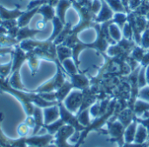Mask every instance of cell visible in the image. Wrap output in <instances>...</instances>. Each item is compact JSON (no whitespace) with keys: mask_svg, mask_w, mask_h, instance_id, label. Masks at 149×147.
Wrapping results in <instances>:
<instances>
[{"mask_svg":"<svg viewBox=\"0 0 149 147\" xmlns=\"http://www.w3.org/2000/svg\"><path fill=\"white\" fill-rule=\"evenodd\" d=\"M28 147H35V146H28Z\"/></svg>","mask_w":149,"mask_h":147,"instance_id":"cell-49","label":"cell"},{"mask_svg":"<svg viewBox=\"0 0 149 147\" xmlns=\"http://www.w3.org/2000/svg\"><path fill=\"white\" fill-rule=\"evenodd\" d=\"M14 51V46L13 47H0V55H5L7 53L11 54Z\"/></svg>","mask_w":149,"mask_h":147,"instance_id":"cell-40","label":"cell"},{"mask_svg":"<svg viewBox=\"0 0 149 147\" xmlns=\"http://www.w3.org/2000/svg\"><path fill=\"white\" fill-rule=\"evenodd\" d=\"M57 58L60 63H62L66 58H72V49L63 44L57 45Z\"/></svg>","mask_w":149,"mask_h":147,"instance_id":"cell-14","label":"cell"},{"mask_svg":"<svg viewBox=\"0 0 149 147\" xmlns=\"http://www.w3.org/2000/svg\"><path fill=\"white\" fill-rule=\"evenodd\" d=\"M52 22H53V26H54V29H53V31H52V34L51 35V37L48 38L49 41H52L53 42V40L58 36V34L62 31L63 28H64V23L58 18V17H54L52 19Z\"/></svg>","mask_w":149,"mask_h":147,"instance_id":"cell-18","label":"cell"},{"mask_svg":"<svg viewBox=\"0 0 149 147\" xmlns=\"http://www.w3.org/2000/svg\"><path fill=\"white\" fill-rule=\"evenodd\" d=\"M149 110V104H146L141 101H137L134 104V112L137 116H141L142 113Z\"/></svg>","mask_w":149,"mask_h":147,"instance_id":"cell-30","label":"cell"},{"mask_svg":"<svg viewBox=\"0 0 149 147\" xmlns=\"http://www.w3.org/2000/svg\"><path fill=\"white\" fill-rule=\"evenodd\" d=\"M113 16V10L110 8L109 5L106 2L102 3L101 10H100L98 17H96V22H106L109 19H111Z\"/></svg>","mask_w":149,"mask_h":147,"instance_id":"cell-13","label":"cell"},{"mask_svg":"<svg viewBox=\"0 0 149 147\" xmlns=\"http://www.w3.org/2000/svg\"><path fill=\"white\" fill-rule=\"evenodd\" d=\"M141 44L143 49H148L149 48V29H147L143 31V35L141 40Z\"/></svg>","mask_w":149,"mask_h":147,"instance_id":"cell-34","label":"cell"},{"mask_svg":"<svg viewBox=\"0 0 149 147\" xmlns=\"http://www.w3.org/2000/svg\"><path fill=\"white\" fill-rule=\"evenodd\" d=\"M75 129L68 125H65L62 126L58 132L54 135V140H55V145L58 147H73L72 146L69 145L67 143V139L73 134Z\"/></svg>","mask_w":149,"mask_h":147,"instance_id":"cell-3","label":"cell"},{"mask_svg":"<svg viewBox=\"0 0 149 147\" xmlns=\"http://www.w3.org/2000/svg\"><path fill=\"white\" fill-rule=\"evenodd\" d=\"M77 118H78L79 122L82 126H84L85 127L90 126V119H89V115H88V109H86V110L82 111L79 114L77 115Z\"/></svg>","mask_w":149,"mask_h":147,"instance_id":"cell-29","label":"cell"},{"mask_svg":"<svg viewBox=\"0 0 149 147\" xmlns=\"http://www.w3.org/2000/svg\"><path fill=\"white\" fill-rule=\"evenodd\" d=\"M11 67H12V60L10 59L8 64H0V78L5 79L10 76L11 73Z\"/></svg>","mask_w":149,"mask_h":147,"instance_id":"cell-26","label":"cell"},{"mask_svg":"<svg viewBox=\"0 0 149 147\" xmlns=\"http://www.w3.org/2000/svg\"><path fill=\"white\" fill-rule=\"evenodd\" d=\"M48 2H49V5H51V6H54V5H56V4H58V0H47Z\"/></svg>","mask_w":149,"mask_h":147,"instance_id":"cell-45","label":"cell"},{"mask_svg":"<svg viewBox=\"0 0 149 147\" xmlns=\"http://www.w3.org/2000/svg\"><path fill=\"white\" fill-rule=\"evenodd\" d=\"M11 60H12V67H11V73L19 71L23 64L26 61V52L20 47L19 44L14 46V51L10 54Z\"/></svg>","mask_w":149,"mask_h":147,"instance_id":"cell-4","label":"cell"},{"mask_svg":"<svg viewBox=\"0 0 149 147\" xmlns=\"http://www.w3.org/2000/svg\"><path fill=\"white\" fill-rule=\"evenodd\" d=\"M110 8L116 12H124V5L121 2V0H106Z\"/></svg>","mask_w":149,"mask_h":147,"instance_id":"cell-27","label":"cell"},{"mask_svg":"<svg viewBox=\"0 0 149 147\" xmlns=\"http://www.w3.org/2000/svg\"><path fill=\"white\" fill-rule=\"evenodd\" d=\"M61 64H62V66H63V68L65 70V72L67 73V75L78 73L79 68L77 67L76 64L74 63V61L71 58L65 59Z\"/></svg>","mask_w":149,"mask_h":147,"instance_id":"cell-16","label":"cell"},{"mask_svg":"<svg viewBox=\"0 0 149 147\" xmlns=\"http://www.w3.org/2000/svg\"><path fill=\"white\" fill-rule=\"evenodd\" d=\"M38 12L41 13L44 16L45 22L54 18V10L51 5H44V6L40 7L38 10Z\"/></svg>","mask_w":149,"mask_h":147,"instance_id":"cell-23","label":"cell"},{"mask_svg":"<svg viewBox=\"0 0 149 147\" xmlns=\"http://www.w3.org/2000/svg\"><path fill=\"white\" fill-rule=\"evenodd\" d=\"M146 79H147V84L149 85V64L146 68Z\"/></svg>","mask_w":149,"mask_h":147,"instance_id":"cell-46","label":"cell"},{"mask_svg":"<svg viewBox=\"0 0 149 147\" xmlns=\"http://www.w3.org/2000/svg\"><path fill=\"white\" fill-rule=\"evenodd\" d=\"M148 133H147V129L144 126H140L138 128L137 132L135 133V137H134V142L136 144H142L145 142L146 139H147Z\"/></svg>","mask_w":149,"mask_h":147,"instance_id":"cell-24","label":"cell"},{"mask_svg":"<svg viewBox=\"0 0 149 147\" xmlns=\"http://www.w3.org/2000/svg\"><path fill=\"white\" fill-rule=\"evenodd\" d=\"M19 31V27L16 26V27H13L10 30H8V32H7V35L13 37V38H16L17 37V32Z\"/></svg>","mask_w":149,"mask_h":147,"instance_id":"cell-39","label":"cell"},{"mask_svg":"<svg viewBox=\"0 0 149 147\" xmlns=\"http://www.w3.org/2000/svg\"><path fill=\"white\" fill-rule=\"evenodd\" d=\"M40 60L41 59L38 56H36L33 51H31L26 52V61H28L29 67L31 71V76H35L38 73Z\"/></svg>","mask_w":149,"mask_h":147,"instance_id":"cell-12","label":"cell"},{"mask_svg":"<svg viewBox=\"0 0 149 147\" xmlns=\"http://www.w3.org/2000/svg\"><path fill=\"white\" fill-rule=\"evenodd\" d=\"M101 7H102V4L100 0H93V2L92 3V10L93 13L98 14L100 12V10H101Z\"/></svg>","mask_w":149,"mask_h":147,"instance_id":"cell-37","label":"cell"},{"mask_svg":"<svg viewBox=\"0 0 149 147\" xmlns=\"http://www.w3.org/2000/svg\"><path fill=\"white\" fill-rule=\"evenodd\" d=\"M72 88H74V87H73L72 82L66 80L60 88H58L57 91H55L57 101L59 103V102H62L63 100H65V98L68 96V94L71 92Z\"/></svg>","mask_w":149,"mask_h":147,"instance_id":"cell-10","label":"cell"},{"mask_svg":"<svg viewBox=\"0 0 149 147\" xmlns=\"http://www.w3.org/2000/svg\"><path fill=\"white\" fill-rule=\"evenodd\" d=\"M147 18L149 20V11L148 12V14H147Z\"/></svg>","mask_w":149,"mask_h":147,"instance_id":"cell-48","label":"cell"},{"mask_svg":"<svg viewBox=\"0 0 149 147\" xmlns=\"http://www.w3.org/2000/svg\"><path fill=\"white\" fill-rule=\"evenodd\" d=\"M46 147H58L56 145H48Z\"/></svg>","mask_w":149,"mask_h":147,"instance_id":"cell-47","label":"cell"},{"mask_svg":"<svg viewBox=\"0 0 149 147\" xmlns=\"http://www.w3.org/2000/svg\"><path fill=\"white\" fill-rule=\"evenodd\" d=\"M141 65L143 67H148V65L149 64V52H147L144 57L142 58L141 61Z\"/></svg>","mask_w":149,"mask_h":147,"instance_id":"cell-42","label":"cell"},{"mask_svg":"<svg viewBox=\"0 0 149 147\" xmlns=\"http://www.w3.org/2000/svg\"><path fill=\"white\" fill-rule=\"evenodd\" d=\"M65 125V122L60 119H58V120H56V121H54V122H52V123H51V124H49V125H44L43 127L48 132L49 134L54 136V135L58 132V131L62 126H64Z\"/></svg>","mask_w":149,"mask_h":147,"instance_id":"cell-17","label":"cell"},{"mask_svg":"<svg viewBox=\"0 0 149 147\" xmlns=\"http://www.w3.org/2000/svg\"><path fill=\"white\" fill-rule=\"evenodd\" d=\"M108 31L110 37L114 41H120L121 40V31L120 28L115 24H110L108 26Z\"/></svg>","mask_w":149,"mask_h":147,"instance_id":"cell-25","label":"cell"},{"mask_svg":"<svg viewBox=\"0 0 149 147\" xmlns=\"http://www.w3.org/2000/svg\"><path fill=\"white\" fill-rule=\"evenodd\" d=\"M24 123L31 129V128H34V126H35V122H34V119H33V117H32V115H31V116H28L27 117V119H25V121H24Z\"/></svg>","mask_w":149,"mask_h":147,"instance_id":"cell-41","label":"cell"},{"mask_svg":"<svg viewBox=\"0 0 149 147\" xmlns=\"http://www.w3.org/2000/svg\"><path fill=\"white\" fill-rule=\"evenodd\" d=\"M59 116H60V113H59V108L58 105L44 108V117H45L44 124L45 125H49L58 120Z\"/></svg>","mask_w":149,"mask_h":147,"instance_id":"cell-7","label":"cell"},{"mask_svg":"<svg viewBox=\"0 0 149 147\" xmlns=\"http://www.w3.org/2000/svg\"><path fill=\"white\" fill-rule=\"evenodd\" d=\"M127 19V17L123 12H116L113 15V21H114V23L119 24L120 27H124Z\"/></svg>","mask_w":149,"mask_h":147,"instance_id":"cell-31","label":"cell"},{"mask_svg":"<svg viewBox=\"0 0 149 147\" xmlns=\"http://www.w3.org/2000/svg\"><path fill=\"white\" fill-rule=\"evenodd\" d=\"M53 139H54V136L49 133L42 136L31 135V137L25 138V143L28 146L46 147Z\"/></svg>","mask_w":149,"mask_h":147,"instance_id":"cell-5","label":"cell"},{"mask_svg":"<svg viewBox=\"0 0 149 147\" xmlns=\"http://www.w3.org/2000/svg\"><path fill=\"white\" fill-rule=\"evenodd\" d=\"M147 53V51L145 49H143L142 47H139V46H135L134 49L133 50V51L131 52V57L133 58H134L136 61L141 62L142 58L144 57V55Z\"/></svg>","mask_w":149,"mask_h":147,"instance_id":"cell-28","label":"cell"},{"mask_svg":"<svg viewBox=\"0 0 149 147\" xmlns=\"http://www.w3.org/2000/svg\"><path fill=\"white\" fill-rule=\"evenodd\" d=\"M123 35H124V37L128 39V40H131L133 35H134V31H133V28L131 26V24L129 23H126L124 27H123Z\"/></svg>","mask_w":149,"mask_h":147,"instance_id":"cell-33","label":"cell"},{"mask_svg":"<svg viewBox=\"0 0 149 147\" xmlns=\"http://www.w3.org/2000/svg\"><path fill=\"white\" fill-rule=\"evenodd\" d=\"M135 120L136 121H138V122H140V123H141L142 124V126H144L145 127H147L148 129L149 130V118L148 119H136L135 118Z\"/></svg>","mask_w":149,"mask_h":147,"instance_id":"cell-43","label":"cell"},{"mask_svg":"<svg viewBox=\"0 0 149 147\" xmlns=\"http://www.w3.org/2000/svg\"><path fill=\"white\" fill-rule=\"evenodd\" d=\"M133 119V112H132V109H125L122 110L120 113L119 116V119L120 122L126 127L128 125H130L131 120Z\"/></svg>","mask_w":149,"mask_h":147,"instance_id":"cell-19","label":"cell"},{"mask_svg":"<svg viewBox=\"0 0 149 147\" xmlns=\"http://www.w3.org/2000/svg\"><path fill=\"white\" fill-rule=\"evenodd\" d=\"M7 32H8L7 29L5 27H3L2 24H0V36L1 35H6Z\"/></svg>","mask_w":149,"mask_h":147,"instance_id":"cell-44","label":"cell"},{"mask_svg":"<svg viewBox=\"0 0 149 147\" xmlns=\"http://www.w3.org/2000/svg\"><path fill=\"white\" fill-rule=\"evenodd\" d=\"M83 98V93L80 90L77 89L71 92L65 99V106L71 112H76L80 108Z\"/></svg>","mask_w":149,"mask_h":147,"instance_id":"cell-2","label":"cell"},{"mask_svg":"<svg viewBox=\"0 0 149 147\" xmlns=\"http://www.w3.org/2000/svg\"><path fill=\"white\" fill-rule=\"evenodd\" d=\"M32 117L34 119V122H35V126L32 131L31 135H37V133L39 132V130L44 126V119H43V115H42V111H41V107L35 105L34 109H33V112H32Z\"/></svg>","mask_w":149,"mask_h":147,"instance_id":"cell-9","label":"cell"},{"mask_svg":"<svg viewBox=\"0 0 149 147\" xmlns=\"http://www.w3.org/2000/svg\"><path fill=\"white\" fill-rule=\"evenodd\" d=\"M30 127L24 122L22 123L21 125H19L17 126V132L18 133V135L22 138H24V137H27V135L29 134V131H30Z\"/></svg>","mask_w":149,"mask_h":147,"instance_id":"cell-32","label":"cell"},{"mask_svg":"<svg viewBox=\"0 0 149 147\" xmlns=\"http://www.w3.org/2000/svg\"><path fill=\"white\" fill-rule=\"evenodd\" d=\"M139 98L144 100L149 101V86L142 87V89L139 92Z\"/></svg>","mask_w":149,"mask_h":147,"instance_id":"cell-36","label":"cell"},{"mask_svg":"<svg viewBox=\"0 0 149 147\" xmlns=\"http://www.w3.org/2000/svg\"><path fill=\"white\" fill-rule=\"evenodd\" d=\"M8 92L10 95H13L19 102H21L25 113L27 116L32 115L34 105L33 100L36 97V93L30 92H23L11 87L8 81L0 78V93Z\"/></svg>","mask_w":149,"mask_h":147,"instance_id":"cell-1","label":"cell"},{"mask_svg":"<svg viewBox=\"0 0 149 147\" xmlns=\"http://www.w3.org/2000/svg\"><path fill=\"white\" fill-rule=\"evenodd\" d=\"M70 1L69 0H59L58 3V17L65 24V14L66 9L70 6Z\"/></svg>","mask_w":149,"mask_h":147,"instance_id":"cell-20","label":"cell"},{"mask_svg":"<svg viewBox=\"0 0 149 147\" xmlns=\"http://www.w3.org/2000/svg\"><path fill=\"white\" fill-rule=\"evenodd\" d=\"M38 8H34V9H32V10H30V11H27V12H25V13H23V14L19 17V18H18L17 26H18L19 28H22V27L26 26V25L28 24V23L30 22L31 18L33 17V15H34L36 12H38Z\"/></svg>","mask_w":149,"mask_h":147,"instance_id":"cell-15","label":"cell"},{"mask_svg":"<svg viewBox=\"0 0 149 147\" xmlns=\"http://www.w3.org/2000/svg\"><path fill=\"white\" fill-rule=\"evenodd\" d=\"M135 131H136V121L134 120V122H133L131 125L128 126L127 129L126 130V132H124V136H125V140L127 144H130L131 142H133L134 140V137H135Z\"/></svg>","mask_w":149,"mask_h":147,"instance_id":"cell-21","label":"cell"},{"mask_svg":"<svg viewBox=\"0 0 149 147\" xmlns=\"http://www.w3.org/2000/svg\"><path fill=\"white\" fill-rule=\"evenodd\" d=\"M9 83V85L13 87L14 89L23 91V92H29V90L22 84L21 81V76H20V70L16 71L11 73V75L6 79Z\"/></svg>","mask_w":149,"mask_h":147,"instance_id":"cell-8","label":"cell"},{"mask_svg":"<svg viewBox=\"0 0 149 147\" xmlns=\"http://www.w3.org/2000/svg\"><path fill=\"white\" fill-rule=\"evenodd\" d=\"M41 31L39 30H32V29H29L28 27L24 26L22 28H19V31L17 32V40L20 43L23 40L25 39H32L38 32H40Z\"/></svg>","mask_w":149,"mask_h":147,"instance_id":"cell-11","label":"cell"},{"mask_svg":"<svg viewBox=\"0 0 149 147\" xmlns=\"http://www.w3.org/2000/svg\"><path fill=\"white\" fill-rule=\"evenodd\" d=\"M42 98L47 100V101H57L56 99V93L52 92H43V93H38Z\"/></svg>","mask_w":149,"mask_h":147,"instance_id":"cell-35","label":"cell"},{"mask_svg":"<svg viewBox=\"0 0 149 147\" xmlns=\"http://www.w3.org/2000/svg\"><path fill=\"white\" fill-rule=\"evenodd\" d=\"M68 76L70 77L71 82L74 88L83 91L89 87L90 81L84 74L76 73V74H69Z\"/></svg>","mask_w":149,"mask_h":147,"instance_id":"cell-6","label":"cell"},{"mask_svg":"<svg viewBox=\"0 0 149 147\" xmlns=\"http://www.w3.org/2000/svg\"><path fill=\"white\" fill-rule=\"evenodd\" d=\"M141 4V0H129L128 6L131 10H136Z\"/></svg>","mask_w":149,"mask_h":147,"instance_id":"cell-38","label":"cell"},{"mask_svg":"<svg viewBox=\"0 0 149 147\" xmlns=\"http://www.w3.org/2000/svg\"><path fill=\"white\" fill-rule=\"evenodd\" d=\"M17 44H19L17 38H13L8 35L0 36V47H13Z\"/></svg>","mask_w":149,"mask_h":147,"instance_id":"cell-22","label":"cell"}]
</instances>
